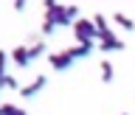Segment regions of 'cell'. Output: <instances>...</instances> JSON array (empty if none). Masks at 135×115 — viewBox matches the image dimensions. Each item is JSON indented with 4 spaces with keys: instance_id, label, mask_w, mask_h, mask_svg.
I'll return each instance as SVG.
<instances>
[{
    "instance_id": "6da1fadb",
    "label": "cell",
    "mask_w": 135,
    "mask_h": 115,
    "mask_svg": "<svg viewBox=\"0 0 135 115\" xmlns=\"http://www.w3.org/2000/svg\"><path fill=\"white\" fill-rule=\"evenodd\" d=\"M45 20H54L56 28H65V25H73L79 20V6H62V3H54V0H45Z\"/></svg>"
},
{
    "instance_id": "7a4b0ae2",
    "label": "cell",
    "mask_w": 135,
    "mask_h": 115,
    "mask_svg": "<svg viewBox=\"0 0 135 115\" xmlns=\"http://www.w3.org/2000/svg\"><path fill=\"white\" fill-rule=\"evenodd\" d=\"M73 34H76V39H79V45H87V42H93L96 37H99L96 23L87 20V17H79V20L73 23Z\"/></svg>"
},
{
    "instance_id": "3957f363",
    "label": "cell",
    "mask_w": 135,
    "mask_h": 115,
    "mask_svg": "<svg viewBox=\"0 0 135 115\" xmlns=\"http://www.w3.org/2000/svg\"><path fill=\"white\" fill-rule=\"evenodd\" d=\"M48 62H51V67L54 70H68V67L73 65V56H70V51H59V53H51L48 56Z\"/></svg>"
},
{
    "instance_id": "277c9868",
    "label": "cell",
    "mask_w": 135,
    "mask_h": 115,
    "mask_svg": "<svg viewBox=\"0 0 135 115\" xmlns=\"http://www.w3.org/2000/svg\"><path fill=\"white\" fill-rule=\"evenodd\" d=\"M99 39H101V45H99V48L104 51V53H110V51H124V48H127V45H124V42H121V39H118V37H115V34H113V31L101 34Z\"/></svg>"
},
{
    "instance_id": "5b68a950",
    "label": "cell",
    "mask_w": 135,
    "mask_h": 115,
    "mask_svg": "<svg viewBox=\"0 0 135 115\" xmlns=\"http://www.w3.org/2000/svg\"><path fill=\"white\" fill-rule=\"evenodd\" d=\"M45 84H48V76H37L31 84H25L23 90H20V96H23V98H34V96H37V93H40Z\"/></svg>"
},
{
    "instance_id": "8992f818",
    "label": "cell",
    "mask_w": 135,
    "mask_h": 115,
    "mask_svg": "<svg viewBox=\"0 0 135 115\" xmlns=\"http://www.w3.org/2000/svg\"><path fill=\"white\" fill-rule=\"evenodd\" d=\"M8 56H11V62H14L17 67H28V65H31V56H28V45H17V48L8 53Z\"/></svg>"
},
{
    "instance_id": "52a82bcc",
    "label": "cell",
    "mask_w": 135,
    "mask_h": 115,
    "mask_svg": "<svg viewBox=\"0 0 135 115\" xmlns=\"http://www.w3.org/2000/svg\"><path fill=\"white\" fill-rule=\"evenodd\" d=\"M93 48H96V45L87 42V45H73V48H68V51H70V56H73V59H84V56H90V53H93Z\"/></svg>"
},
{
    "instance_id": "ba28073f",
    "label": "cell",
    "mask_w": 135,
    "mask_h": 115,
    "mask_svg": "<svg viewBox=\"0 0 135 115\" xmlns=\"http://www.w3.org/2000/svg\"><path fill=\"white\" fill-rule=\"evenodd\" d=\"M99 67H101V82L110 84V82H113V76H115V70H113V65H110V59H104Z\"/></svg>"
},
{
    "instance_id": "9c48e42d",
    "label": "cell",
    "mask_w": 135,
    "mask_h": 115,
    "mask_svg": "<svg viewBox=\"0 0 135 115\" xmlns=\"http://www.w3.org/2000/svg\"><path fill=\"white\" fill-rule=\"evenodd\" d=\"M113 20H115V23L121 25L124 31H135V23H132V20H129L127 14H121V11H115V14H113Z\"/></svg>"
},
{
    "instance_id": "30bf717a",
    "label": "cell",
    "mask_w": 135,
    "mask_h": 115,
    "mask_svg": "<svg viewBox=\"0 0 135 115\" xmlns=\"http://www.w3.org/2000/svg\"><path fill=\"white\" fill-rule=\"evenodd\" d=\"M42 53H45V42H34V45H28V56H31V62H34V59H40L42 56Z\"/></svg>"
},
{
    "instance_id": "8fae6325",
    "label": "cell",
    "mask_w": 135,
    "mask_h": 115,
    "mask_svg": "<svg viewBox=\"0 0 135 115\" xmlns=\"http://www.w3.org/2000/svg\"><path fill=\"white\" fill-rule=\"evenodd\" d=\"M93 23H96V31H99V37L110 31V28H107V17H104V14H93Z\"/></svg>"
},
{
    "instance_id": "7c38bea8",
    "label": "cell",
    "mask_w": 135,
    "mask_h": 115,
    "mask_svg": "<svg viewBox=\"0 0 135 115\" xmlns=\"http://www.w3.org/2000/svg\"><path fill=\"white\" fill-rule=\"evenodd\" d=\"M0 87H6V90H23V87L17 84V79H14V76H8V73L0 79Z\"/></svg>"
},
{
    "instance_id": "4fadbf2b",
    "label": "cell",
    "mask_w": 135,
    "mask_h": 115,
    "mask_svg": "<svg viewBox=\"0 0 135 115\" xmlns=\"http://www.w3.org/2000/svg\"><path fill=\"white\" fill-rule=\"evenodd\" d=\"M3 115H25V109L14 107V104H3Z\"/></svg>"
},
{
    "instance_id": "5bb4252c",
    "label": "cell",
    "mask_w": 135,
    "mask_h": 115,
    "mask_svg": "<svg viewBox=\"0 0 135 115\" xmlns=\"http://www.w3.org/2000/svg\"><path fill=\"white\" fill-rule=\"evenodd\" d=\"M54 31H56V25H54V20H42V37H51Z\"/></svg>"
},
{
    "instance_id": "9a60e30c",
    "label": "cell",
    "mask_w": 135,
    "mask_h": 115,
    "mask_svg": "<svg viewBox=\"0 0 135 115\" xmlns=\"http://www.w3.org/2000/svg\"><path fill=\"white\" fill-rule=\"evenodd\" d=\"M6 59H8V53H6L3 48H0V79L6 76Z\"/></svg>"
},
{
    "instance_id": "2e32d148",
    "label": "cell",
    "mask_w": 135,
    "mask_h": 115,
    "mask_svg": "<svg viewBox=\"0 0 135 115\" xmlns=\"http://www.w3.org/2000/svg\"><path fill=\"white\" fill-rule=\"evenodd\" d=\"M11 6H14V11H25V0H14Z\"/></svg>"
},
{
    "instance_id": "e0dca14e",
    "label": "cell",
    "mask_w": 135,
    "mask_h": 115,
    "mask_svg": "<svg viewBox=\"0 0 135 115\" xmlns=\"http://www.w3.org/2000/svg\"><path fill=\"white\" fill-rule=\"evenodd\" d=\"M121 115H129V112H121Z\"/></svg>"
}]
</instances>
